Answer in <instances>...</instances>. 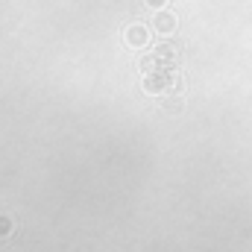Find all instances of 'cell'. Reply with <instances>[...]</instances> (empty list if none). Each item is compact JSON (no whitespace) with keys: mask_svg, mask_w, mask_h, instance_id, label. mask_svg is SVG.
I'll return each instance as SVG.
<instances>
[{"mask_svg":"<svg viewBox=\"0 0 252 252\" xmlns=\"http://www.w3.org/2000/svg\"><path fill=\"white\" fill-rule=\"evenodd\" d=\"M153 27H156V32L170 35V32L176 30V15H170V12H158V15H156V21H153Z\"/></svg>","mask_w":252,"mask_h":252,"instance_id":"cell-1","label":"cell"},{"mask_svg":"<svg viewBox=\"0 0 252 252\" xmlns=\"http://www.w3.org/2000/svg\"><path fill=\"white\" fill-rule=\"evenodd\" d=\"M170 82H173L170 73H150V76L144 79V88H147V91H164Z\"/></svg>","mask_w":252,"mask_h":252,"instance_id":"cell-2","label":"cell"},{"mask_svg":"<svg viewBox=\"0 0 252 252\" xmlns=\"http://www.w3.org/2000/svg\"><path fill=\"white\" fill-rule=\"evenodd\" d=\"M126 41L135 44V47L147 44V30H144V27H132V30H126Z\"/></svg>","mask_w":252,"mask_h":252,"instance_id":"cell-3","label":"cell"},{"mask_svg":"<svg viewBox=\"0 0 252 252\" xmlns=\"http://www.w3.org/2000/svg\"><path fill=\"white\" fill-rule=\"evenodd\" d=\"M147 6H153V9H161V6H164V0H147Z\"/></svg>","mask_w":252,"mask_h":252,"instance_id":"cell-4","label":"cell"}]
</instances>
